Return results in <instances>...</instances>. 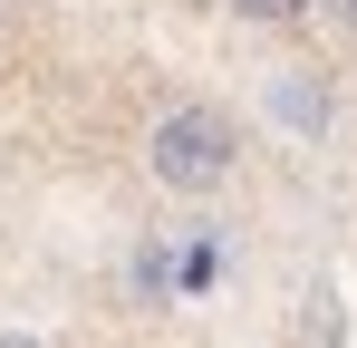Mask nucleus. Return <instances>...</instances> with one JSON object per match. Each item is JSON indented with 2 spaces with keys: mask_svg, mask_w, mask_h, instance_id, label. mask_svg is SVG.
Returning <instances> with one entry per match:
<instances>
[{
  "mask_svg": "<svg viewBox=\"0 0 357 348\" xmlns=\"http://www.w3.org/2000/svg\"><path fill=\"white\" fill-rule=\"evenodd\" d=\"M241 155H251V136H241V116L222 97H165V107L145 116V136H135L145 184L174 194V203H213L241 174Z\"/></svg>",
  "mask_w": 357,
  "mask_h": 348,
  "instance_id": "1",
  "label": "nucleus"
},
{
  "mask_svg": "<svg viewBox=\"0 0 357 348\" xmlns=\"http://www.w3.org/2000/svg\"><path fill=\"white\" fill-rule=\"evenodd\" d=\"M309 29H338V39H357V0H309Z\"/></svg>",
  "mask_w": 357,
  "mask_h": 348,
  "instance_id": "5",
  "label": "nucleus"
},
{
  "mask_svg": "<svg viewBox=\"0 0 357 348\" xmlns=\"http://www.w3.org/2000/svg\"><path fill=\"white\" fill-rule=\"evenodd\" d=\"M213 281H222V242L213 232H183L174 242V300H203Z\"/></svg>",
  "mask_w": 357,
  "mask_h": 348,
  "instance_id": "3",
  "label": "nucleus"
},
{
  "mask_svg": "<svg viewBox=\"0 0 357 348\" xmlns=\"http://www.w3.org/2000/svg\"><path fill=\"white\" fill-rule=\"evenodd\" d=\"M222 10L251 29H309V0H222Z\"/></svg>",
  "mask_w": 357,
  "mask_h": 348,
  "instance_id": "4",
  "label": "nucleus"
},
{
  "mask_svg": "<svg viewBox=\"0 0 357 348\" xmlns=\"http://www.w3.org/2000/svg\"><path fill=\"white\" fill-rule=\"evenodd\" d=\"M271 116H280L290 136H328L338 97H328V78H319V68H280V78H271Z\"/></svg>",
  "mask_w": 357,
  "mask_h": 348,
  "instance_id": "2",
  "label": "nucleus"
}]
</instances>
